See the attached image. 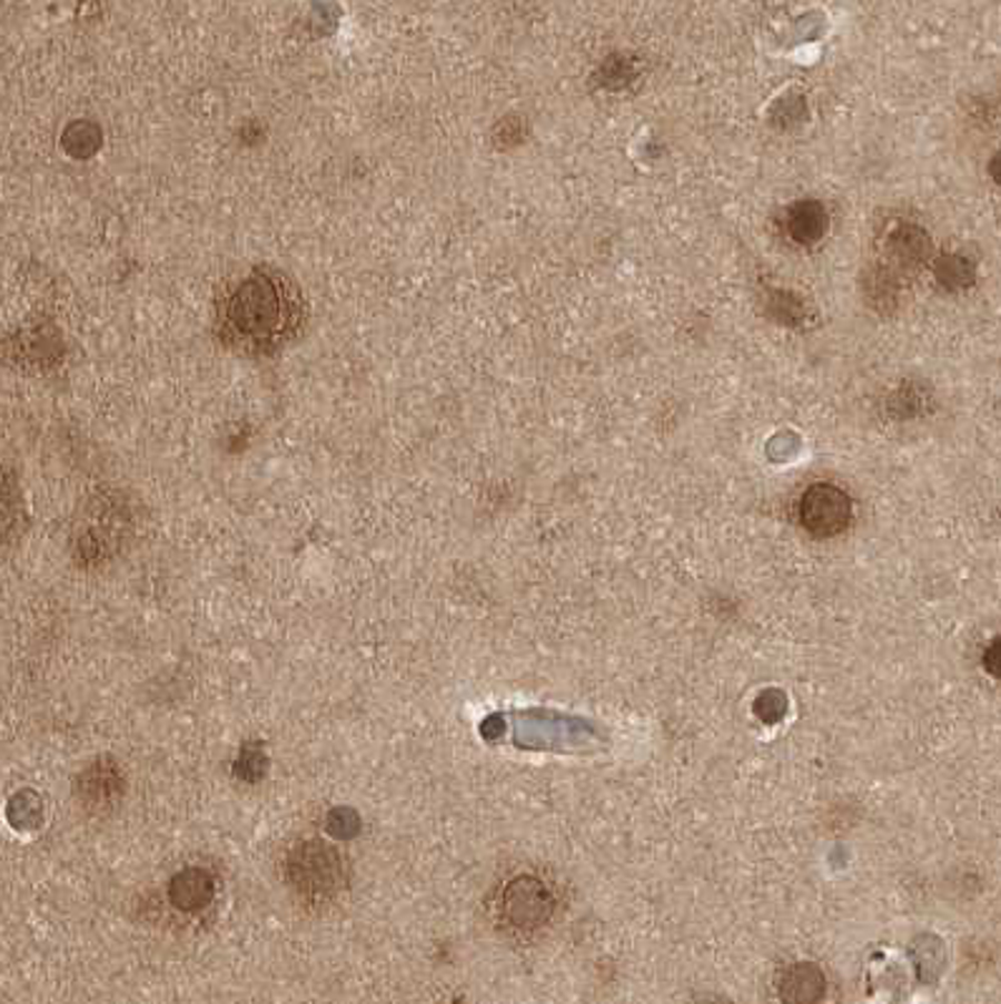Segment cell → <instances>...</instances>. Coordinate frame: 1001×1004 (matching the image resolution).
I'll return each mask as SVG.
<instances>
[{
    "label": "cell",
    "instance_id": "52a82bcc",
    "mask_svg": "<svg viewBox=\"0 0 1001 1004\" xmlns=\"http://www.w3.org/2000/svg\"><path fill=\"white\" fill-rule=\"evenodd\" d=\"M777 994L787 1004H815L825 994V974L813 962H797L777 980Z\"/></svg>",
    "mask_w": 1001,
    "mask_h": 1004
},
{
    "label": "cell",
    "instance_id": "2e32d148",
    "mask_svg": "<svg viewBox=\"0 0 1001 1004\" xmlns=\"http://www.w3.org/2000/svg\"><path fill=\"white\" fill-rule=\"evenodd\" d=\"M984 669L991 677H997V680H1001V637H997L994 643L987 647Z\"/></svg>",
    "mask_w": 1001,
    "mask_h": 1004
},
{
    "label": "cell",
    "instance_id": "e0dca14e",
    "mask_svg": "<svg viewBox=\"0 0 1001 1004\" xmlns=\"http://www.w3.org/2000/svg\"><path fill=\"white\" fill-rule=\"evenodd\" d=\"M989 171H991V177H994V181H999V185H1001V151L994 159H991Z\"/></svg>",
    "mask_w": 1001,
    "mask_h": 1004
},
{
    "label": "cell",
    "instance_id": "ba28073f",
    "mask_svg": "<svg viewBox=\"0 0 1001 1004\" xmlns=\"http://www.w3.org/2000/svg\"><path fill=\"white\" fill-rule=\"evenodd\" d=\"M215 898V878L209 872L197 866H189L179 872L169 884V902L179 912H201Z\"/></svg>",
    "mask_w": 1001,
    "mask_h": 1004
},
{
    "label": "cell",
    "instance_id": "4fadbf2b",
    "mask_svg": "<svg viewBox=\"0 0 1001 1004\" xmlns=\"http://www.w3.org/2000/svg\"><path fill=\"white\" fill-rule=\"evenodd\" d=\"M634 76H637V69H634L632 59H627V56H612L602 66L599 81L604 89H624Z\"/></svg>",
    "mask_w": 1001,
    "mask_h": 1004
},
{
    "label": "cell",
    "instance_id": "8fae6325",
    "mask_svg": "<svg viewBox=\"0 0 1001 1004\" xmlns=\"http://www.w3.org/2000/svg\"><path fill=\"white\" fill-rule=\"evenodd\" d=\"M933 272H936V280L943 287H949V290H961V287H969L974 282V265L961 255H943L933 265Z\"/></svg>",
    "mask_w": 1001,
    "mask_h": 1004
},
{
    "label": "cell",
    "instance_id": "7a4b0ae2",
    "mask_svg": "<svg viewBox=\"0 0 1001 1004\" xmlns=\"http://www.w3.org/2000/svg\"><path fill=\"white\" fill-rule=\"evenodd\" d=\"M285 876L300 896L310 902H327L348 886V864L338 848L310 838L287 854Z\"/></svg>",
    "mask_w": 1001,
    "mask_h": 1004
},
{
    "label": "cell",
    "instance_id": "9c48e42d",
    "mask_svg": "<svg viewBox=\"0 0 1001 1004\" xmlns=\"http://www.w3.org/2000/svg\"><path fill=\"white\" fill-rule=\"evenodd\" d=\"M783 227L795 245H815L827 232V212L821 202H797L787 209Z\"/></svg>",
    "mask_w": 1001,
    "mask_h": 1004
},
{
    "label": "cell",
    "instance_id": "8992f818",
    "mask_svg": "<svg viewBox=\"0 0 1001 1004\" xmlns=\"http://www.w3.org/2000/svg\"><path fill=\"white\" fill-rule=\"evenodd\" d=\"M121 791H123L121 773L117 765L106 758L96 761L91 768H86L79 783H76V796H79L83 806L91 811L109 808L111 803L121 796Z\"/></svg>",
    "mask_w": 1001,
    "mask_h": 1004
},
{
    "label": "cell",
    "instance_id": "5b68a950",
    "mask_svg": "<svg viewBox=\"0 0 1001 1004\" xmlns=\"http://www.w3.org/2000/svg\"><path fill=\"white\" fill-rule=\"evenodd\" d=\"M931 252V239L926 235V229H921L919 225H899L893 227L889 235H885L883 242V257L885 262L896 270L899 275L906 270H916L923 262L929 260Z\"/></svg>",
    "mask_w": 1001,
    "mask_h": 1004
},
{
    "label": "cell",
    "instance_id": "277c9868",
    "mask_svg": "<svg viewBox=\"0 0 1001 1004\" xmlns=\"http://www.w3.org/2000/svg\"><path fill=\"white\" fill-rule=\"evenodd\" d=\"M554 914V896L536 876H516L500 894V916L518 932L542 930Z\"/></svg>",
    "mask_w": 1001,
    "mask_h": 1004
},
{
    "label": "cell",
    "instance_id": "3957f363",
    "mask_svg": "<svg viewBox=\"0 0 1001 1004\" xmlns=\"http://www.w3.org/2000/svg\"><path fill=\"white\" fill-rule=\"evenodd\" d=\"M797 516H801L803 529L815 539H831L839 537L849 529L853 504L849 494L833 484H813L801 496L797 504Z\"/></svg>",
    "mask_w": 1001,
    "mask_h": 1004
},
{
    "label": "cell",
    "instance_id": "30bf717a",
    "mask_svg": "<svg viewBox=\"0 0 1001 1004\" xmlns=\"http://www.w3.org/2000/svg\"><path fill=\"white\" fill-rule=\"evenodd\" d=\"M863 292L873 310L893 312L901 298V275L889 265H873L863 277Z\"/></svg>",
    "mask_w": 1001,
    "mask_h": 1004
},
{
    "label": "cell",
    "instance_id": "6da1fadb",
    "mask_svg": "<svg viewBox=\"0 0 1001 1004\" xmlns=\"http://www.w3.org/2000/svg\"><path fill=\"white\" fill-rule=\"evenodd\" d=\"M305 315L300 285L275 267H257L221 298L217 335L239 356L267 358L300 335Z\"/></svg>",
    "mask_w": 1001,
    "mask_h": 1004
},
{
    "label": "cell",
    "instance_id": "5bb4252c",
    "mask_svg": "<svg viewBox=\"0 0 1001 1004\" xmlns=\"http://www.w3.org/2000/svg\"><path fill=\"white\" fill-rule=\"evenodd\" d=\"M923 404H926V394H921L916 382H906V386H901L896 394L891 396V406L901 418L916 416Z\"/></svg>",
    "mask_w": 1001,
    "mask_h": 1004
},
{
    "label": "cell",
    "instance_id": "9a60e30c",
    "mask_svg": "<svg viewBox=\"0 0 1001 1004\" xmlns=\"http://www.w3.org/2000/svg\"><path fill=\"white\" fill-rule=\"evenodd\" d=\"M773 295V298H770V305H773V308H770V312H773V318H777L781 322H801L803 318H805V308H803V302L795 298V295H791V292H785V290H781V292H770Z\"/></svg>",
    "mask_w": 1001,
    "mask_h": 1004
},
{
    "label": "cell",
    "instance_id": "7c38bea8",
    "mask_svg": "<svg viewBox=\"0 0 1001 1004\" xmlns=\"http://www.w3.org/2000/svg\"><path fill=\"white\" fill-rule=\"evenodd\" d=\"M73 141H76V147L69 149V155L76 159H86V157H91L96 149H99L101 131L89 121L73 123V127H69V131L63 133V147H69V143H73Z\"/></svg>",
    "mask_w": 1001,
    "mask_h": 1004
}]
</instances>
